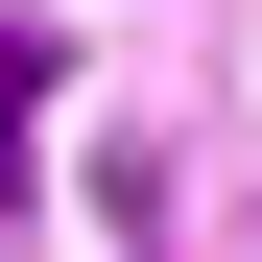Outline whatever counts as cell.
<instances>
[{
	"label": "cell",
	"instance_id": "cell-1",
	"mask_svg": "<svg viewBox=\"0 0 262 262\" xmlns=\"http://www.w3.org/2000/svg\"><path fill=\"white\" fill-rule=\"evenodd\" d=\"M0 238H24V143H0Z\"/></svg>",
	"mask_w": 262,
	"mask_h": 262
}]
</instances>
